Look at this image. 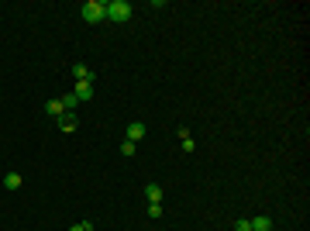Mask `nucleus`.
Here are the masks:
<instances>
[{"label": "nucleus", "mask_w": 310, "mask_h": 231, "mask_svg": "<svg viewBox=\"0 0 310 231\" xmlns=\"http://www.w3.org/2000/svg\"><path fill=\"white\" fill-rule=\"evenodd\" d=\"M107 21H114V24L131 21V4L128 0H107Z\"/></svg>", "instance_id": "nucleus-1"}, {"label": "nucleus", "mask_w": 310, "mask_h": 231, "mask_svg": "<svg viewBox=\"0 0 310 231\" xmlns=\"http://www.w3.org/2000/svg\"><path fill=\"white\" fill-rule=\"evenodd\" d=\"M83 21L86 24L107 21V0H86V4H83Z\"/></svg>", "instance_id": "nucleus-2"}, {"label": "nucleus", "mask_w": 310, "mask_h": 231, "mask_svg": "<svg viewBox=\"0 0 310 231\" xmlns=\"http://www.w3.org/2000/svg\"><path fill=\"white\" fill-rule=\"evenodd\" d=\"M72 80H76V83H93V80H97V72H93L90 66L80 62V66H72Z\"/></svg>", "instance_id": "nucleus-3"}, {"label": "nucleus", "mask_w": 310, "mask_h": 231, "mask_svg": "<svg viewBox=\"0 0 310 231\" xmlns=\"http://www.w3.org/2000/svg\"><path fill=\"white\" fill-rule=\"evenodd\" d=\"M145 197H148V204H162L166 190H162L159 183H145Z\"/></svg>", "instance_id": "nucleus-4"}, {"label": "nucleus", "mask_w": 310, "mask_h": 231, "mask_svg": "<svg viewBox=\"0 0 310 231\" xmlns=\"http://www.w3.org/2000/svg\"><path fill=\"white\" fill-rule=\"evenodd\" d=\"M72 97H76V100H83V104L93 100V83H76V87H72Z\"/></svg>", "instance_id": "nucleus-5"}, {"label": "nucleus", "mask_w": 310, "mask_h": 231, "mask_svg": "<svg viewBox=\"0 0 310 231\" xmlns=\"http://www.w3.org/2000/svg\"><path fill=\"white\" fill-rule=\"evenodd\" d=\"M145 131H148V128H145L141 121H131V124H128V142H135V145H138V142L145 138Z\"/></svg>", "instance_id": "nucleus-6"}, {"label": "nucleus", "mask_w": 310, "mask_h": 231, "mask_svg": "<svg viewBox=\"0 0 310 231\" xmlns=\"http://www.w3.org/2000/svg\"><path fill=\"white\" fill-rule=\"evenodd\" d=\"M252 231H273V217H269V214L252 217Z\"/></svg>", "instance_id": "nucleus-7"}, {"label": "nucleus", "mask_w": 310, "mask_h": 231, "mask_svg": "<svg viewBox=\"0 0 310 231\" xmlns=\"http://www.w3.org/2000/svg\"><path fill=\"white\" fill-rule=\"evenodd\" d=\"M45 110L52 114V118H55V121H59V118H62V114H66V107H62V100H59V97H55V100H49V104H45Z\"/></svg>", "instance_id": "nucleus-8"}, {"label": "nucleus", "mask_w": 310, "mask_h": 231, "mask_svg": "<svg viewBox=\"0 0 310 231\" xmlns=\"http://www.w3.org/2000/svg\"><path fill=\"white\" fill-rule=\"evenodd\" d=\"M21 183H24L21 173H7V176H4V190H21Z\"/></svg>", "instance_id": "nucleus-9"}, {"label": "nucleus", "mask_w": 310, "mask_h": 231, "mask_svg": "<svg viewBox=\"0 0 310 231\" xmlns=\"http://www.w3.org/2000/svg\"><path fill=\"white\" fill-rule=\"evenodd\" d=\"M59 128H62V131H76V114H62V118H59Z\"/></svg>", "instance_id": "nucleus-10"}, {"label": "nucleus", "mask_w": 310, "mask_h": 231, "mask_svg": "<svg viewBox=\"0 0 310 231\" xmlns=\"http://www.w3.org/2000/svg\"><path fill=\"white\" fill-rule=\"evenodd\" d=\"M59 100H62V107H66V114H72V110H76V104H80V100H76L72 93H66V97H59Z\"/></svg>", "instance_id": "nucleus-11"}, {"label": "nucleus", "mask_w": 310, "mask_h": 231, "mask_svg": "<svg viewBox=\"0 0 310 231\" xmlns=\"http://www.w3.org/2000/svg\"><path fill=\"white\" fill-rule=\"evenodd\" d=\"M135 152H138V145L124 138V142H121V156H128V159H131V156H135Z\"/></svg>", "instance_id": "nucleus-12"}, {"label": "nucleus", "mask_w": 310, "mask_h": 231, "mask_svg": "<svg viewBox=\"0 0 310 231\" xmlns=\"http://www.w3.org/2000/svg\"><path fill=\"white\" fill-rule=\"evenodd\" d=\"M235 231H252V221H248V217H238V221H235Z\"/></svg>", "instance_id": "nucleus-13"}, {"label": "nucleus", "mask_w": 310, "mask_h": 231, "mask_svg": "<svg viewBox=\"0 0 310 231\" xmlns=\"http://www.w3.org/2000/svg\"><path fill=\"white\" fill-rule=\"evenodd\" d=\"M69 231H93V224H90V221H76Z\"/></svg>", "instance_id": "nucleus-14"}, {"label": "nucleus", "mask_w": 310, "mask_h": 231, "mask_svg": "<svg viewBox=\"0 0 310 231\" xmlns=\"http://www.w3.org/2000/svg\"><path fill=\"white\" fill-rule=\"evenodd\" d=\"M148 217H162V204H148Z\"/></svg>", "instance_id": "nucleus-15"}, {"label": "nucleus", "mask_w": 310, "mask_h": 231, "mask_svg": "<svg viewBox=\"0 0 310 231\" xmlns=\"http://www.w3.org/2000/svg\"><path fill=\"white\" fill-rule=\"evenodd\" d=\"M183 142V152H193V148H197V145H193V135H186V138H179Z\"/></svg>", "instance_id": "nucleus-16"}]
</instances>
